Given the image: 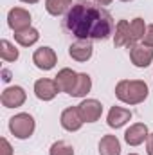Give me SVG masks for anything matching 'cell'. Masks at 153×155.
<instances>
[{"mask_svg": "<svg viewBox=\"0 0 153 155\" xmlns=\"http://www.w3.org/2000/svg\"><path fill=\"white\" fill-rule=\"evenodd\" d=\"M94 2H96L97 5H101V7H103V5H110V4H112V0H94Z\"/></svg>", "mask_w": 153, "mask_h": 155, "instance_id": "cell-26", "label": "cell"}, {"mask_svg": "<svg viewBox=\"0 0 153 155\" xmlns=\"http://www.w3.org/2000/svg\"><path fill=\"white\" fill-rule=\"evenodd\" d=\"M65 29L77 40H106L114 35L115 24L112 15L88 0H77L65 16Z\"/></svg>", "mask_w": 153, "mask_h": 155, "instance_id": "cell-1", "label": "cell"}, {"mask_svg": "<svg viewBox=\"0 0 153 155\" xmlns=\"http://www.w3.org/2000/svg\"><path fill=\"white\" fill-rule=\"evenodd\" d=\"M25 99H27L25 90L22 87H16V85L15 87H7L2 92V97H0V101H2V105L5 108H18V107H22L25 103Z\"/></svg>", "mask_w": 153, "mask_h": 155, "instance_id": "cell-7", "label": "cell"}, {"mask_svg": "<svg viewBox=\"0 0 153 155\" xmlns=\"http://www.w3.org/2000/svg\"><path fill=\"white\" fill-rule=\"evenodd\" d=\"M7 25L15 33L31 27V13L27 9H24V7H13L7 13Z\"/></svg>", "mask_w": 153, "mask_h": 155, "instance_id": "cell-5", "label": "cell"}, {"mask_svg": "<svg viewBox=\"0 0 153 155\" xmlns=\"http://www.w3.org/2000/svg\"><path fill=\"white\" fill-rule=\"evenodd\" d=\"M0 155H13V148L5 137L0 139Z\"/></svg>", "mask_w": 153, "mask_h": 155, "instance_id": "cell-23", "label": "cell"}, {"mask_svg": "<svg viewBox=\"0 0 153 155\" xmlns=\"http://www.w3.org/2000/svg\"><path fill=\"white\" fill-rule=\"evenodd\" d=\"M99 155H121V143L115 135H103L99 141Z\"/></svg>", "mask_w": 153, "mask_h": 155, "instance_id": "cell-16", "label": "cell"}, {"mask_svg": "<svg viewBox=\"0 0 153 155\" xmlns=\"http://www.w3.org/2000/svg\"><path fill=\"white\" fill-rule=\"evenodd\" d=\"M2 74H4V81H9V79H11V78H9V72H7V71H4Z\"/></svg>", "mask_w": 153, "mask_h": 155, "instance_id": "cell-27", "label": "cell"}, {"mask_svg": "<svg viewBox=\"0 0 153 155\" xmlns=\"http://www.w3.org/2000/svg\"><path fill=\"white\" fill-rule=\"evenodd\" d=\"M90 88H92V78L86 72H81V74H77V81L72 88V92H70V96L72 97H83L90 92Z\"/></svg>", "mask_w": 153, "mask_h": 155, "instance_id": "cell-18", "label": "cell"}, {"mask_svg": "<svg viewBox=\"0 0 153 155\" xmlns=\"http://www.w3.org/2000/svg\"><path fill=\"white\" fill-rule=\"evenodd\" d=\"M49 155H74V148L70 144H67L65 141H56L50 146Z\"/></svg>", "mask_w": 153, "mask_h": 155, "instance_id": "cell-22", "label": "cell"}, {"mask_svg": "<svg viewBox=\"0 0 153 155\" xmlns=\"http://www.w3.org/2000/svg\"><path fill=\"white\" fill-rule=\"evenodd\" d=\"M20 2H24V4H36L38 0H20Z\"/></svg>", "mask_w": 153, "mask_h": 155, "instance_id": "cell-28", "label": "cell"}, {"mask_svg": "<svg viewBox=\"0 0 153 155\" xmlns=\"http://www.w3.org/2000/svg\"><path fill=\"white\" fill-rule=\"evenodd\" d=\"M60 123L61 126L67 130V132H77L81 126H83V119L77 112V107H69L61 112V117H60Z\"/></svg>", "mask_w": 153, "mask_h": 155, "instance_id": "cell-13", "label": "cell"}, {"mask_svg": "<svg viewBox=\"0 0 153 155\" xmlns=\"http://www.w3.org/2000/svg\"><path fill=\"white\" fill-rule=\"evenodd\" d=\"M135 41L132 36V29L128 20H119L114 31V45L115 47H132Z\"/></svg>", "mask_w": 153, "mask_h": 155, "instance_id": "cell-12", "label": "cell"}, {"mask_svg": "<svg viewBox=\"0 0 153 155\" xmlns=\"http://www.w3.org/2000/svg\"><path fill=\"white\" fill-rule=\"evenodd\" d=\"M130 60L139 69L148 67L153 61V47H148L144 43H133L130 47Z\"/></svg>", "mask_w": 153, "mask_h": 155, "instance_id": "cell-4", "label": "cell"}, {"mask_svg": "<svg viewBox=\"0 0 153 155\" xmlns=\"http://www.w3.org/2000/svg\"><path fill=\"white\" fill-rule=\"evenodd\" d=\"M92 52H94V47H92V41L90 40H77L74 41L70 47H69V54L72 60H76L79 63L83 61H88L92 58Z\"/></svg>", "mask_w": 153, "mask_h": 155, "instance_id": "cell-10", "label": "cell"}, {"mask_svg": "<svg viewBox=\"0 0 153 155\" xmlns=\"http://www.w3.org/2000/svg\"><path fill=\"white\" fill-rule=\"evenodd\" d=\"M130 119H132V112L128 108H124V107H112L110 112H108V117H106V123H108L110 128H121Z\"/></svg>", "mask_w": 153, "mask_h": 155, "instance_id": "cell-15", "label": "cell"}, {"mask_svg": "<svg viewBox=\"0 0 153 155\" xmlns=\"http://www.w3.org/2000/svg\"><path fill=\"white\" fill-rule=\"evenodd\" d=\"M58 85L54 79H49V78H41L34 83V94L36 97L41 101H52L58 94Z\"/></svg>", "mask_w": 153, "mask_h": 155, "instance_id": "cell-9", "label": "cell"}, {"mask_svg": "<svg viewBox=\"0 0 153 155\" xmlns=\"http://www.w3.org/2000/svg\"><path fill=\"white\" fill-rule=\"evenodd\" d=\"M40 38V33L38 29H34V27H27V29H24V31H18V33H15V40L22 45V47H31V45H34Z\"/></svg>", "mask_w": 153, "mask_h": 155, "instance_id": "cell-19", "label": "cell"}, {"mask_svg": "<svg viewBox=\"0 0 153 155\" xmlns=\"http://www.w3.org/2000/svg\"><path fill=\"white\" fill-rule=\"evenodd\" d=\"M130 155H137V153H130Z\"/></svg>", "mask_w": 153, "mask_h": 155, "instance_id": "cell-30", "label": "cell"}, {"mask_svg": "<svg viewBox=\"0 0 153 155\" xmlns=\"http://www.w3.org/2000/svg\"><path fill=\"white\" fill-rule=\"evenodd\" d=\"M150 132H148V126L144 123H135L132 124L126 132H124V141L130 144V146H139L142 144L146 139H148Z\"/></svg>", "mask_w": 153, "mask_h": 155, "instance_id": "cell-11", "label": "cell"}, {"mask_svg": "<svg viewBox=\"0 0 153 155\" xmlns=\"http://www.w3.org/2000/svg\"><path fill=\"white\" fill-rule=\"evenodd\" d=\"M56 61H58V56H56V52L50 47H40L33 54V63L38 67L40 71H50V69H54Z\"/></svg>", "mask_w": 153, "mask_h": 155, "instance_id": "cell-8", "label": "cell"}, {"mask_svg": "<svg viewBox=\"0 0 153 155\" xmlns=\"http://www.w3.org/2000/svg\"><path fill=\"white\" fill-rule=\"evenodd\" d=\"M121 2H132V0H121Z\"/></svg>", "mask_w": 153, "mask_h": 155, "instance_id": "cell-29", "label": "cell"}, {"mask_svg": "<svg viewBox=\"0 0 153 155\" xmlns=\"http://www.w3.org/2000/svg\"><path fill=\"white\" fill-rule=\"evenodd\" d=\"M130 29H132V36H133V41L137 43L139 40L144 38L148 25L144 24V20H142V18H133V20L130 22Z\"/></svg>", "mask_w": 153, "mask_h": 155, "instance_id": "cell-21", "label": "cell"}, {"mask_svg": "<svg viewBox=\"0 0 153 155\" xmlns=\"http://www.w3.org/2000/svg\"><path fill=\"white\" fill-rule=\"evenodd\" d=\"M142 43L148 45V47H153V24L151 25H148L146 35H144V38H142Z\"/></svg>", "mask_w": 153, "mask_h": 155, "instance_id": "cell-24", "label": "cell"}, {"mask_svg": "<svg viewBox=\"0 0 153 155\" xmlns=\"http://www.w3.org/2000/svg\"><path fill=\"white\" fill-rule=\"evenodd\" d=\"M72 7V0H45V9L52 16H61L69 13Z\"/></svg>", "mask_w": 153, "mask_h": 155, "instance_id": "cell-17", "label": "cell"}, {"mask_svg": "<svg viewBox=\"0 0 153 155\" xmlns=\"http://www.w3.org/2000/svg\"><path fill=\"white\" fill-rule=\"evenodd\" d=\"M150 94L148 85L142 79H121L115 85V96L126 105H139Z\"/></svg>", "mask_w": 153, "mask_h": 155, "instance_id": "cell-2", "label": "cell"}, {"mask_svg": "<svg viewBox=\"0 0 153 155\" xmlns=\"http://www.w3.org/2000/svg\"><path fill=\"white\" fill-rule=\"evenodd\" d=\"M54 81H56L60 92L70 94L72 88H74V85H76V81H77V72H74L72 69H61V71L56 74Z\"/></svg>", "mask_w": 153, "mask_h": 155, "instance_id": "cell-14", "label": "cell"}, {"mask_svg": "<svg viewBox=\"0 0 153 155\" xmlns=\"http://www.w3.org/2000/svg\"><path fill=\"white\" fill-rule=\"evenodd\" d=\"M77 112L83 123H96L103 114V105L97 99H85L77 105Z\"/></svg>", "mask_w": 153, "mask_h": 155, "instance_id": "cell-6", "label": "cell"}, {"mask_svg": "<svg viewBox=\"0 0 153 155\" xmlns=\"http://www.w3.org/2000/svg\"><path fill=\"white\" fill-rule=\"evenodd\" d=\"M0 56H2L4 61H16L20 52L9 40H2L0 41Z\"/></svg>", "mask_w": 153, "mask_h": 155, "instance_id": "cell-20", "label": "cell"}, {"mask_svg": "<svg viewBox=\"0 0 153 155\" xmlns=\"http://www.w3.org/2000/svg\"><path fill=\"white\" fill-rule=\"evenodd\" d=\"M146 152H148V155H153V134H150L146 139Z\"/></svg>", "mask_w": 153, "mask_h": 155, "instance_id": "cell-25", "label": "cell"}, {"mask_svg": "<svg viewBox=\"0 0 153 155\" xmlns=\"http://www.w3.org/2000/svg\"><path fill=\"white\" fill-rule=\"evenodd\" d=\"M34 128H36V123L31 114L22 112L9 119V132L16 139H29L34 134Z\"/></svg>", "mask_w": 153, "mask_h": 155, "instance_id": "cell-3", "label": "cell"}]
</instances>
